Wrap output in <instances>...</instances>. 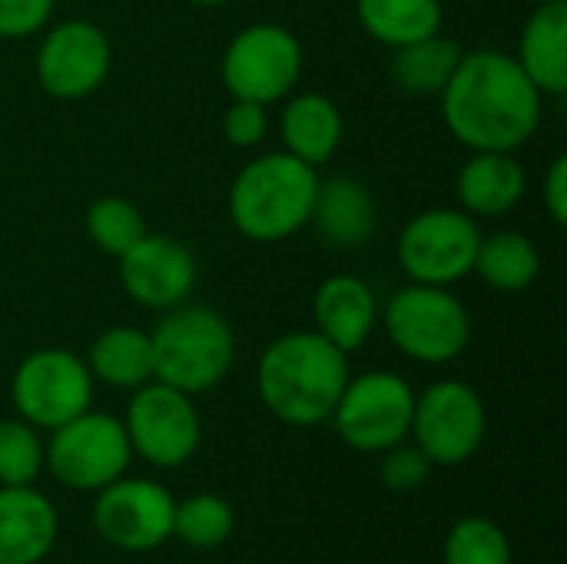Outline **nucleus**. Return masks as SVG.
Masks as SVG:
<instances>
[{
  "mask_svg": "<svg viewBox=\"0 0 567 564\" xmlns=\"http://www.w3.org/2000/svg\"><path fill=\"white\" fill-rule=\"evenodd\" d=\"M53 0H0V37L23 40L47 27Z\"/></svg>",
  "mask_w": 567,
  "mask_h": 564,
  "instance_id": "obj_32",
  "label": "nucleus"
},
{
  "mask_svg": "<svg viewBox=\"0 0 567 564\" xmlns=\"http://www.w3.org/2000/svg\"><path fill=\"white\" fill-rule=\"evenodd\" d=\"M269 130V113L262 103H252V100H233L226 116H223V133L233 146L239 150H252L262 143Z\"/></svg>",
  "mask_w": 567,
  "mask_h": 564,
  "instance_id": "obj_31",
  "label": "nucleus"
},
{
  "mask_svg": "<svg viewBox=\"0 0 567 564\" xmlns=\"http://www.w3.org/2000/svg\"><path fill=\"white\" fill-rule=\"evenodd\" d=\"M196 256L186 243L146 233L120 256V283L133 302L146 309H173L196 289Z\"/></svg>",
  "mask_w": 567,
  "mask_h": 564,
  "instance_id": "obj_15",
  "label": "nucleus"
},
{
  "mask_svg": "<svg viewBox=\"0 0 567 564\" xmlns=\"http://www.w3.org/2000/svg\"><path fill=\"white\" fill-rule=\"evenodd\" d=\"M153 379L186 396L216 389L236 359V336L229 322L209 306H173L150 332Z\"/></svg>",
  "mask_w": 567,
  "mask_h": 564,
  "instance_id": "obj_4",
  "label": "nucleus"
},
{
  "mask_svg": "<svg viewBox=\"0 0 567 564\" xmlns=\"http://www.w3.org/2000/svg\"><path fill=\"white\" fill-rule=\"evenodd\" d=\"M385 332L392 346L422 366H445L468 349L472 319L449 286L412 283L385 306Z\"/></svg>",
  "mask_w": 567,
  "mask_h": 564,
  "instance_id": "obj_5",
  "label": "nucleus"
},
{
  "mask_svg": "<svg viewBox=\"0 0 567 564\" xmlns=\"http://www.w3.org/2000/svg\"><path fill=\"white\" fill-rule=\"evenodd\" d=\"M532 3H555V0H532Z\"/></svg>",
  "mask_w": 567,
  "mask_h": 564,
  "instance_id": "obj_35",
  "label": "nucleus"
},
{
  "mask_svg": "<svg viewBox=\"0 0 567 564\" xmlns=\"http://www.w3.org/2000/svg\"><path fill=\"white\" fill-rule=\"evenodd\" d=\"M86 369L110 389H140L153 382V342L136 326H113L90 346Z\"/></svg>",
  "mask_w": 567,
  "mask_h": 564,
  "instance_id": "obj_22",
  "label": "nucleus"
},
{
  "mask_svg": "<svg viewBox=\"0 0 567 564\" xmlns=\"http://www.w3.org/2000/svg\"><path fill=\"white\" fill-rule=\"evenodd\" d=\"M223 83L233 100L276 103L292 93L302 76V43L279 23H252L239 30L223 53Z\"/></svg>",
  "mask_w": 567,
  "mask_h": 564,
  "instance_id": "obj_9",
  "label": "nucleus"
},
{
  "mask_svg": "<svg viewBox=\"0 0 567 564\" xmlns=\"http://www.w3.org/2000/svg\"><path fill=\"white\" fill-rule=\"evenodd\" d=\"M309 223L336 249H359L375 233V199L355 176L319 180Z\"/></svg>",
  "mask_w": 567,
  "mask_h": 564,
  "instance_id": "obj_18",
  "label": "nucleus"
},
{
  "mask_svg": "<svg viewBox=\"0 0 567 564\" xmlns=\"http://www.w3.org/2000/svg\"><path fill=\"white\" fill-rule=\"evenodd\" d=\"M173 515L176 499L153 479L120 475L100 489L93 502V525L100 539L130 555L163 548L173 539Z\"/></svg>",
  "mask_w": 567,
  "mask_h": 564,
  "instance_id": "obj_13",
  "label": "nucleus"
},
{
  "mask_svg": "<svg viewBox=\"0 0 567 564\" xmlns=\"http://www.w3.org/2000/svg\"><path fill=\"white\" fill-rule=\"evenodd\" d=\"M56 509L33 485H0V564H40L56 545Z\"/></svg>",
  "mask_w": 567,
  "mask_h": 564,
  "instance_id": "obj_16",
  "label": "nucleus"
},
{
  "mask_svg": "<svg viewBox=\"0 0 567 564\" xmlns=\"http://www.w3.org/2000/svg\"><path fill=\"white\" fill-rule=\"evenodd\" d=\"M355 13L362 30L392 50L439 33L445 17L442 0H359Z\"/></svg>",
  "mask_w": 567,
  "mask_h": 564,
  "instance_id": "obj_23",
  "label": "nucleus"
},
{
  "mask_svg": "<svg viewBox=\"0 0 567 564\" xmlns=\"http://www.w3.org/2000/svg\"><path fill=\"white\" fill-rule=\"evenodd\" d=\"M110 37L90 20H63L47 30L37 50V80L56 100L90 96L110 73Z\"/></svg>",
  "mask_w": 567,
  "mask_h": 564,
  "instance_id": "obj_14",
  "label": "nucleus"
},
{
  "mask_svg": "<svg viewBox=\"0 0 567 564\" xmlns=\"http://www.w3.org/2000/svg\"><path fill=\"white\" fill-rule=\"evenodd\" d=\"M279 130H282L286 153L299 156L309 166H322L336 156L346 126H342L339 106L329 96L299 93L286 103Z\"/></svg>",
  "mask_w": 567,
  "mask_h": 564,
  "instance_id": "obj_21",
  "label": "nucleus"
},
{
  "mask_svg": "<svg viewBox=\"0 0 567 564\" xmlns=\"http://www.w3.org/2000/svg\"><path fill=\"white\" fill-rule=\"evenodd\" d=\"M86 233L96 243V249H103L106 256H123L130 253L150 229L143 213L123 199V196H100L90 209H86Z\"/></svg>",
  "mask_w": 567,
  "mask_h": 564,
  "instance_id": "obj_28",
  "label": "nucleus"
},
{
  "mask_svg": "<svg viewBox=\"0 0 567 564\" xmlns=\"http://www.w3.org/2000/svg\"><path fill=\"white\" fill-rule=\"evenodd\" d=\"M349 382V352L319 332H286L266 346L256 369L262 406L286 425L312 429L332 419Z\"/></svg>",
  "mask_w": 567,
  "mask_h": 564,
  "instance_id": "obj_2",
  "label": "nucleus"
},
{
  "mask_svg": "<svg viewBox=\"0 0 567 564\" xmlns=\"http://www.w3.org/2000/svg\"><path fill=\"white\" fill-rule=\"evenodd\" d=\"M442 558L445 564H512V542L498 522L468 515L449 529Z\"/></svg>",
  "mask_w": 567,
  "mask_h": 564,
  "instance_id": "obj_27",
  "label": "nucleus"
},
{
  "mask_svg": "<svg viewBox=\"0 0 567 564\" xmlns=\"http://www.w3.org/2000/svg\"><path fill=\"white\" fill-rule=\"evenodd\" d=\"M458 60H462V47L439 30V33H429L422 40L405 43V47H395L392 80L405 93L432 96V93L445 90V83L452 80Z\"/></svg>",
  "mask_w": 567,
  "mask_h": 564,
  "instance_id": "obj_24",
  "label": "nucleus"
},
{
  "mask_svg": "<svg viewBox=\"0 0 567 564\" xmlns=\"http://www.w3.org/2000/svg\"><path fill=\"white\" fill-rule=\"evenodd\" d=\"M316 189L319 173L299 156H256L229 186V219L252 243H282L309 223Z\"/></svg>",
  "mask_w": 567,
  "mask_h": 564,
  "instance_id": "obj_3",
  "label": "nucleus"
},
{
  "mask_svg": "<svg viewBox=\"0 0 567 564\" xmlns=\"http://www.w3.org/2000/svg\"><path fill=\"white\" fill-rule=\"evenodd\" d=\"M233 529H236L233 505L213 492H199V495H189L186 502H176L173 539H179L189 548H199V552L223 548Z\"/></svg>",
  "mask_w": 567,
  "mask_h": 564,
  "instance_id": "obj_26",
  "label": "nucleus"
},
{
  "mask_svg": "<svg viewBox=\"0 0 567 564\" xmlns=\"http://www.w3.org/2000/svg\"><path fill=\"white\" fill-rule=\"evenodd\" d=\"M545 206L558 226L567 223V156H555L545 173Z\"/></svg>",
  "mask_w": 567,
  "mask_h": 564,
  "instance_id": "obj_33",
  "label": "nucleus"
},
{
  "mask_svg": "<svg viewBox=\"0 0 567 564\" xmlns=\"http://www.w3.org/2000/svg\"><path fill=\"white\" fill-rule=\"evenodd\" d=\"M472 273H478L482 283H488L498 293H522L538 279L542 253H538L532 236L505 229V233H495L488 239L482 236Z\"/></svg>",
  "mask_w": 567,
  "mask_h": 564,
  "instance_id": "obj_25",
  "label": "nucleus"
},
{
  "mask_svg": "<svg viewBox=\"0 0 567 564\" xmlns=\"http://www.w3.org/2000/svg\"><path fill=\"white\" fill-rule=\"evenodd\" d=\"M518 66L538 86L542 96H561L567 90V3H538L518 40Z\"/></svg>",
  "mask_w": 567,
  "mask_h": 564,
  "instance_id": "obj_20",
  "label": "nucleus"
},
{
  "mask_svg": "<svg viewBox=\"0 0 567 564\" xmlns=\"http://www.w3.org/2000/svg\"><path fill=\"white\" fill-rule=\"evenodd\" d=\"M482 229L465 209H425L412 216L395 243L399 266L412 283L452 286L475 269Z\"/></svg>",
  "mask_w": 567,
  "mask_h": 564,
  "instance_id": "obj_8",
  "label": "nucleus"
},
{
  "mask_svg": "<svg viewBox=\"0 0 567 564\" xmlns=\"http://www.w3.org/2000/svg\"><path fill=\"white\" fill-rule=\"evenodd\" d=\"M123 429H126L133 455H140L143 462L156 469L186 465L196 455L199 435H203L193 396L156 379L133 389Z\"/></svg>",
  "mask_w": 567,
  "mask_h": 564,
  "instance_id": "obj_10",
  "label": "nucleus"
},
{
  "mask_svg": "<svg viewBox=\"0 0 567 564\" xmlns=\"http://www.w3.org/2000/svg\"><path fill=\"white\" fill-rule=\"evenodd\" d=\"M432 469H435V465L429 462V455H425L419 445L399 442V445H392V449L382 452V469H379V475H382V482H385L389 492H395V495H412V492H419V489L429 482V472H432Z\"/></svg>",
  "mask_w": 567,
  "mask_h": 564,
  "instance_id": "obj_30",
  "label": "nucleus"
},
{
  "mask_svg": "<svg viewBox=\"0 0 567 564\" xmlns=\"http://www.w3.org/2000/svg\"><path fill=\"white\" fill-rule=\"evenodd\" d=\"M528 189V173L512 153L478 150L458 170V203L468 216H505Z\"/></svg>",
  "mask_w": 567,
  "mask_h": 564,
  "instance_id": "obj_19",
  "label": "nucleus"
},
{
  "mask_svg": "<svg viewBox=\"0 0 567 564\" xmlns=\"http://www.w3.org/2000/svg\"><path fill=\"white\" fill-rule=\"evenodd\" d=\"M43 469V442L23 419L0 422V485H33Z\"/></svg>",
  "mask_w": 567,
  "mask_h": 564,
  "instance_id": "obj_29",
  "label": "nucleus"
},
{
  "mask_svg": "<svg viewBox=\"0 0 567 564\" xmlns=\"http://www.w3.org/2000/svg\"><path fill=\"white\" fill-rule=\"evenodd\" d=\"M439 96L449 133L472 153H515L542 126V93L505 50L462 53Z\"/></svg>",
  "mask_w": 567,
  "mask_h": 564,
  "instance_id": "obj_1",
  "label": "nucleus"
},
{
  "mask_svg": "<svg viewBox=\"0 0 567 564\" xmlns=\"http://www.w3.org/2000/svg\"><path fill=\"white\" fill-rule=\"evenodd\" d=\"M412 412H415V392L402 376L362 372L355 379L349 376L332 409V422L346 445H352L355 452L382 455L385 449L409 439Z\"/></svg>",
  "mask_w": 567,
  "mask_h": 564,
  "instance_id": "obj_7",
  "label": "nucleus"
},
{
  "mask_svg": "<svg viewBox=\"0 0 567 564\" xmlns=\"http://www.w3.org/2000/svg\"><path fill=\"white\" fill-rule=\"evenodd\" d=\"M189 3H196V7H219V3H229V0H189Z\"/></svg>",
  "mask_w": 567,
  "mask_h": 564,
  "instance_id": "obj_34",
  "label": "nucleus"
},
{
  "mask_svg": "<svg viewBox=\"0 0 567 564\" xmlns=\"http://www.w3.org/2000/svg\"><path fill=\"white\" fill-rule=\"evenodd\" d=\"M316 332L342 352H355L369 342L379 322V299L359 276H329L312 299Z\"/></svg>",
  "mask_w": 567,
  "mask_h": 564,
  "instance_id": "obj_17",
  "label": "nucleus"
},
{
  "mask_svg": "<svg viewBox=\"0 0 567 564\" xmlns=\"http://www.w3.org/2000/svg\"><path fill=\"white\" fill-rule=\"evenodd\" d=\"M488 432V412L482 396L458 382L445 379L429 386L422 396H415V412H412V432L415 445L429 455L432 465H462L468 462Z\"/></svg>",
  "mask_w": 567,
  "mask_h": 564,
  "instance_id": "obj_12",
  "label": "nucleus"
},
{
  "mask_svg": "<svg viewBox=\"0 0 567 564\" xmlns=\"http://www.w3.org/2000/svg\"><path fill=\"white\" fill-rule=\"evenodd\" d=\"M10 399L23 422L53 432L90 409L93 376L86 362L66 349H37L17 366Z\"/></svg>",
  "mask_w": 567,
  "mask_h": 564,
  "instance_id": "obj_11",
  "label": "nucleus"
},
{
  "mask_svg": "<svg viewBox=\"0 0 567 564\" xmlns=\"http://www.w3.org/2000/svg\"><path fill=\"white\" fill-rule=\"evenodd\" d=\"M133 459L126 429L106 412H80L76 419L53 429L43 445V465L53 479L73 492H100L126 475Z\"/></svg>",
  "mask_w": 567,
  "mask_h": 564,
  "instance_id": "obj_6",
  "label": "nucleus"
}]
</instances>
